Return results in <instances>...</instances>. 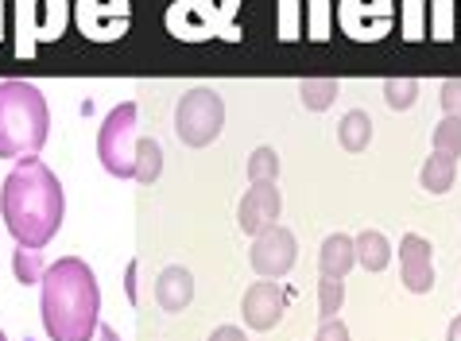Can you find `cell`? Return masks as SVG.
<instances>
[{"label": "cell", "mask_w": 461, "mask_h": 341, "mask_svg": "<svg viewBox=\"0 0 461 341\" xmlns=\"http://www.w3.org/2000/svg\"><path fill=\"white\" fill-rule=\"evenodd\" d=\"M287 310V292L279 287V280H256L245 299H240V314H245V326L249 330H272L279 326Z\"/></svg>", "instance_id": "obj_9"}, {"label": "cell", "mask_w": 461, "mask_h": 341, "mask_svg": "<svg viewBox=\"0 0 461 341\" xmlns=\"http://www.w3.org/2000/svg\"><path fill=\"white\" fill-rule=\"evenodd\" d=\"M136 117H140L136 101H121L97 132V159L113 179H136V159H140Z\"/></svg>", "instance_id": "obj_4"}, {"label": "cell", "mask_w": 461, "mask_h": 341, "mask_svg": "<svg viewBox=\"0 0 461 341\" xmlns=\"http://www.w3.org/2000/svg\"><path fill=\"white\" fill-rule=\"evenodd\" d=\"M40 310L50 341H89L101 326V287L82 256H59L40 280Z\"/></svg>", "instance_id": "obj_2"}, {"label": "cell", "mask_w": 461, "mask_h": 341, "mask_svg": "<svg viewBox=\"0 0 461 341\" xmlns=\"http://www.w3.org/2000/svg\"><path fill=\"white\" fill-rule=\"evenodd\" d=\"M314 341H349V326H345L341 319H322Z\"/></svg>", "instance_id": "obj_25"}, {"label": "cell", "mask_w": 461, "mask_h": 341, "mask_svg": "<svg viewBox=\"0 0 461 341\" xmlns=\"http://www.w3.org/2000/svg\"><path fill=\"white\" fill-rule=\"evenodd\" d=\"M190 299H194V275H190L183 264H167L156 280V302L167 314H178L190 307Z\"/></svg>", "instance_id": "obj_12"}, {"label": "cell", "mask_w": 461, "mask_h": 341, "mask_svg": "<svg viewBox=\"0 0 461 341\" xmlns=\"http://www.w3.org/2000/svg\"><path fill=\"white\" fill-rule=\"evenodd\" d=\"M353 245H357V264L368 272H384L392 264V241L384 237L380 229H365V233H357L353 237Z\"/></svg>", "instance_id": "obj_14"}, {"label": "cell", "mask_w": 461, "mask_h": 341, "mask_svg": "<svg viewBox=\"0 0 461 341\" xmlns=\"http://www.w3.org/2000/svg\"><path fill=\"white\" fill-rule=\"evenodd\" d=\"M338 140L345 151H365L368 140H373V121H368L365 109H349L338 124Z\"/></svg>", "instance_id": "obj_16"}, {"label": "cell", "mask_w": 461, "mask_h": 341, "mask_svg": "<svg viewBox=\"0 0 461 341\" xmlns=\"http://www.w3.org/2000/svg\"><path fill=\"white\" fill-rule=\"evenodd\" d=\"M294 260H299V241H294V233L284 229V225H267V229H260L252 248H249V264L256 268L260 280H284V275L294 268Z\"/></svg>", "instance_id": "obj_8"}, {"label": "cell", "mask_w": 461, "mask_h": 341, "mask_svg": "<svg viewBox=\"0 0 461 341\" xmlns=\"http://www.w3.org/2000/svg\"><path fill=\"white\" fill-rule=\"evenodd\" d=\"M0 218L20 248L40 252L55 241L59 225L67 218V194H62L59 175L40 156H23L8 171L5 186H0Z\"/></svg>", "instance_id": "obj_1"}, {"label": "cell", "mask_w": 461, "mask_h": 341, "mask_svg": "<svg viewBox=\"0 0 461 341\" xmlns=\"http://www.w3.org/2000/svg\"><path fill=\"white\" fill-rule=\"evenodd\" d=\"M438 101H442V112H446V117H457V121H461V78H446Z\"/></svg>", "instance_id": "obj_24"}, {"label": "cell", "mask_w": 461, "mask_h": 341, "mask_svg": "<svg viewBox=\"0 0 461 341\" xmlns=\"http://www.w3.org/2000/svg\"><path fill=\"white\" fill-rule=\"evenodd\" d=\"M454 179H457V159L438 156V151H430L427 163H422V171H419L422 191H430V194H446V191L454 186Z\"/></svg>", "instance_id": "obj_15"}, {"label": "cell", "mask_w": 461, "mask_h": 341, "mask_svg": "<svg viewBox=\"0 0 461 341\" xmlns=\"http://www.w3.org/2000/svg\"><path fill=\"white\" fill-rule=\"evenodd\" d=\"M341 302H345V280H318V314L322 319H338V310H341Z\"/></svg>", "instance_id": "obj_21"}, {"label": "cell", "mask_w": 461, "mask_h": 341, "mask_svg": "<svg viewBox=\"0 0 461 341\" xmlns=\"http://www.w3.org/2000/svg\"><path fill=\"white\" fill-rule=\"evenodd\" d=\"M400 280L415 295H427L434 287V252L427 237L407 233L400 241Z\"/></svg>", "instance_id": "obj_11"}, {"label": "cell", "mask_w": 461, "mask_h": 341, "mask_svg": "<svg viewBox=\"0 0 461 341\" xmlns=\"http://www.w3.org/2000/svg\"><path fill=\"white\" fill-rule=\"evenodd\" d=\"M446 341H461V314L450 322V330H446Z\"/></svg>", "instance_id": "obj_28"}, {"label": "cell", "mask_w": 461, "mask_h": 341, "mask_svg": "<svg viewBox=\"0 0 461 341\" xmlns=\"http://www.w3.org/2000/svg\"><path fill=\"white\" fill-rule=\"evenodd\" d=\"M357 268V245L353 237L345 233H330L322 241V252H318V272L326 275V280H345Z\"/></svg>", "instance_id": "obj_13"}, {"label": "cell", "mask_w": 461, "mask_h": 341, "mask_svg": "<svg viewBox=\"0 0 461 341\" xmlns=\"http://www.w3.org/2000/svg\"><path fill=\"white\" fill-rule=\"evenodd\" d=\"M279 210H284L279 186L276 183H252L237 206V225L256 237L260 229H267V225H279Z\"/></svg>", "instance_id": "obj_10"}, {"label": "cell", "mask_w": 461, "mask_h": 341, "mask_svg": "<svg viewBox=\"0 0 461 341\" xmlns=\"http://www.w3.org/2000/svg\"><path fill=\"white\" fill-rule=\"evenodd\" d=\"M279 175V156L272 148H256L249 156V179L252 183H276Z\"/></svg>", "instance_id": "obj_22"}, {"label": "cell", "mask_w": 461, "mask_h": 341, "mask_svg": "<svg viewBox=\"0 0 461 341\" xmlns=\"http://www.w3.org/2000/svg\"><path fill=\"white\" fill-rule=\"evenodd\" d=\"M47 132V97L32 82H0V159L40 156Z\"/></svg>", "instance_id": "obj_3"}, {"label": "cell", "mask_w": 461, "mask_h": 341, "mask_svg": "<svg viewBox=\"0 0 461 341\" xmlns=\"http://www.w3.org/2000/svg\"><path fill=\"white\" fill-rule=\"evenodd\" d=\"M299 97H303V105L311 109V112H322V109L334 105L338 78H326V74H318V78H303L299 82Z\"/></svg>", "instance_id": "obj_17"}, {"label": "cell", "mask_w": 461, "mask_h": 341, "mask_svg": "<svg viewBox=\"0 0 461 341\" xmlns=\"http://www.w3.org/2000/svg\"><path fill=\"white\" fill-rule=\"evenodd\" d=\"M97 341H121V334L113 326H97Z\"/></svg>", "instance_id": "obj_27"}, {"label": "cell", "mask_w": 461, "mask_h": 341, "mask_svg": "<svg viewBox=\"0 0 461 341\" xmlns=\"http://www.w3.org/2000/svg\"><path fill=\"white\" fill-rule=\"evenodd\" d=\"M430 148L438 156H450V159H461V121L457 117H442L438 129L430 136Z\"/></svg>", "instance_id": "obj_19"}, {"label": "cell", "mask_w": 461, "mask_h": 341, "mask_svg": "<svg viewBox=\"0 0 461 341\" xmlns=\"http://www.w3.org/2000/svg\"><path fill=\"white\" fill-rule=\"evenodd\" d=\"M67 0H16L12 8V47L16 58H32L43 43L67 31Z\"/></svg>", "instance_id": "obj_5"}, {"label": "cell", "mask_w": 461, "mask_h": 341, "mask_svg": "<svg viewBox=\"0 0 461 341\" xmlns=\"http://www.w3.org/2000/svg\"><path fill=\"white\" fill-rule=\"evenodd\" d=\"M210 341H245V330H240V326H217Z\"/></svg>", "instance_id": "obj_26"}, {"label": "cell", "mask_w": 461, "mask_h": 341, "mask_svg": "<svg viewBox=\"0 0 461 341\" xmlns=\"http://www.w3.org/2000/svg\"><path fill=\"white\" fill-rule=\"evenodd\" d=\"M415 97H419V78H403V74H395V78H384V101H388L395 112L411 109Z\"/></svg>", "instance_id": "obj_18"}, {"label": "cell", "mask_w": 461, "mask_h": 341, "mask_svg": "<svg viewBox=\"0 0 461 341\" xmlns=\"http://www.w3.org/2000/svg\"><path fill=\"white\" fill-rule=\"evenodd\" d=\"M0 341H8V337H5V330H0Z\"/></svg>", "instance_id": "obj_29"}, {"label": "cell", "mask_w": 461, "mask_h": 341, "mask_svg": "<svg viewBox=\"0 0 461 341\" xmlns=\"http://www.w3.org/2000/svg\"><path fill=\"white\" fill-rule=\"evenodd\" d=\"M78 31L94 43H117L132 28V4L128 0H78L74 8Z\"/></svg>", "instance_id": "obj_7"}, {"label": "cell", "mask_w": 461, "mask_h": 341, "mask_svg": "<svg viewBox=\"0 0 461 341\" xmlns=\"http://www.w3.org/2000/svg\"><path fill=\"white\" fill-rule=\"evenodd\" d=\"M40 252H32V248H20L16 245V280L20 283H40L43 280V272L47 268H40Z\"/></svg>", "instance_id": "obj_23"}, {"label": "cell", "mask_w": 461, "mask_h": 341, "mask_svg": "<svg viewBox=\"0 0 461 341\" xmlns=\"http://www.w3.org/2000/svg\"><path fill=\"white\" fill-rule=\"evenodd\" d=\"M225 129V101L206 85H194L175 105V132L186 148H206Z\"/></svg>", "instance_id": "obj_6"}, {"label": "cell", "mask_w": 461, "mask_h": 341, "mask_svg": "<svg viewBox=\"0 0 461 341\" xmlns=\"http://www.w3.org/2000/svg\"><path fill=\"white\" fill-rule=\"evenodd\" d=\"M163 171V148L156 140H140V159H136V183L151 186Z\"/></svg>", "instance_id": "obj_20"}]
</instances>
